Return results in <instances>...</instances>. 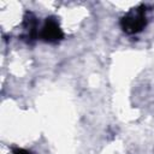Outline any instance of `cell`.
I'll return each mask as SVG.
<instances>
[{
    "label": "cell",
    "mask_w": 154,
    "mask_h": 154,
    "mask_svg": "<svg viewBox=\"0 0 154 154\" xmlns=\"http://www.w3.org/2000/svg\"><path fill=\"white\" fill-rule=\"evenodd\" d=\"M147 24L144 6H140L126 13L120 19V26L126 34H136L140 32Z\"/></svg>",
    "instance_id": "obj_1"
},
{
    "label": "cell",
    "mask_w": 154,
    "mask_h": 154,
    "mask_svg": "<svg viewBox=\"0 0 154 154\" xmlns=\"http://www.w3.org/2000/svg\"><path fill=\"white\" fill-rule=\"evenodd\" d=\"M41 38L46 42H57L63 38L64 34L60 29L58 22L54 18H47L42 29H41Z\"/></svg>",
    "instance_id": "obj_2"
},
{
    "label": "cell",
    "mask_w": 154,
    "mask_h": 154,
    "mask_svg": "<svg viewBox=\"0 0 154 154\" xmlns=\"http://www.w3.org/2000/svg\"><path fill=\"white\" fill-rule=\"evenodd\" d=\"M13 154H30V153L28 150H25V149L16 148V149H13Z\"/></svg>",
    "instance_id": "obj_3"
}]
</instances>
